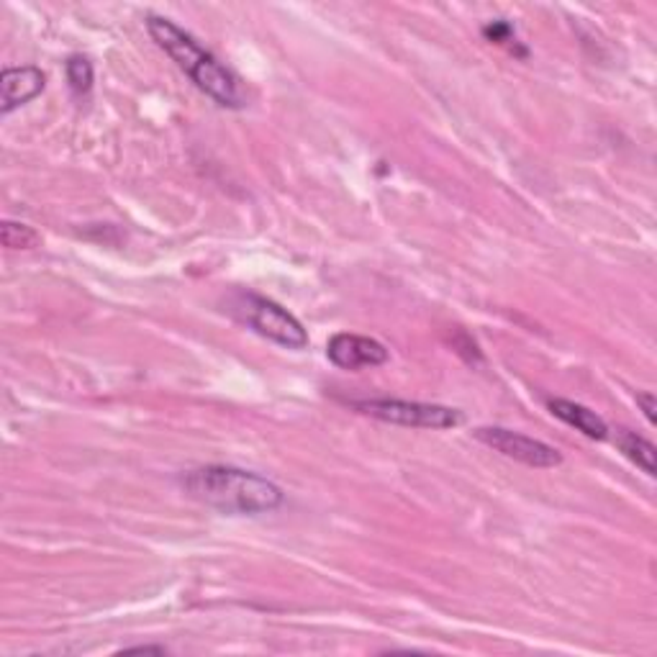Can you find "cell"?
I'll list each match as a JSON object with an SVG mask.
<instances>
[{"instance_id":"obj_1","label":"cell","mask_w":657,"mask_h":657,"mask_svg":"<svg viewBox=\"0 0 657 657\" xmlns=\"http://www.w3.org/2000/svg\"><path fill=\"white\" fill-rule=\"evenodd\" d=\"M180 486L203 506L229 516L270 514L286 503V493L273 480L229 465H208L186 473Z\"/></svg>"},{"instance_id":"obj_2","label":"cell","mask_w":657,"mask_h":657,"mask_svg":"<svg viewBox=\"0 0 657 657\" xmlns=\"http://www.w3.org/2000/svg\"><path fill=\"white\" fill-rule=\"evenodd\" d=\"M147 32L163 52L170 55V60L193 80L199 91L214 100V104L224 108H242L244 106V91L239 85V77L234 72L216 60L208 49H203L191 34L182 32L178 24H172L170 19L150 16Z\"/></svg>"},{"instance_id":"obj_3","label":"cell","mask_w":657,"mask_h":657,"mask_svg":"<svg viewBox=\"0 0 657 657\" xmlns=\"http://www.w3.org/2000/svg\"><path fill=\"white\" fill-rule=\"evenodd\" d=\"M234 311L239 313V319H242L252 332L275 342V345L286 349L309 347V334H306L301 321L265 296L239 294L237 301H234Z\"/></svg>"},{"instance_id":"obj_4","label":"cell","mask_w":657,"mask_h":657,"mask_svg":"<svg viewBox=\"0 0 657 657\" xmlns=\"http://www.w3.org/2000/svg\"><path fill=\"white\" fill-rule=\"evenodd\" d=\"M355 411L370 419L385 421V425L408 427V429H452L463 425V414L457 408L440 404H421V401L401 398H368L353 401Z\"/></svg>"},{"instance_id":"obj_5","label":"cell","mask_w":657,"mask_h":657,"mask_svg":"<svg viewBox=\"0 0 657 657\" xmlns=\"http://www.w3.org/2000/svg\"><path fill=\"white\" fill-rule=\"evenodd\" d=\"M473 434H476L478 442H483L486 447L499 452V455L516 459V463L527 467H537V470H550V467H558L562 463V455L552 444L531 440V437L511 432V429L480 427Z\"/></svg>"},{"instance_id":"obj_6","label":"cell","mask_w":657,"mask_h":657,"mask_svg":"<svg viewBox=\"0 0 657 657\" xmlns=\"http://www.w3.org/2000/svg\"><path fill=\"white\" fill-rule=\"evenodd\" d=\"M326 357L329 362L337 365L339 370H365L385 365L391 353L378 339L362 337V334L339 332L326 342Z\"/></svg>"},{"instance_id":"obj_7","label":"cell","mask_w":657,"mask_h":657,"mask_svg":"<svg viewBox=\"0 0 657 657\" xmlns=\"http://www.w3.org/2000/svg\"><path fill=\"white\" fill-rule=\"evenodd\" d=\"M47 85V75L34 64H26V68H5L3 75H0V111L9 116L13 108L26 106L28 100H34Z\"/></svg>"},{"instance_id":"obj_8","label":"cell","mask_w":657,"mask_h":657,"mask_svg":"<svg viewBox=\"0 0 657 657\" xmlns=\"http://www.w3.org/2000/svg\"><path fill=\"white\" fill-rule=\"evenodd\" d=\"M547 406H550V411L558 416L560 421H565L568 427L578 429L590 440H606V434H609V427H606V421L598 416L596 411H590V408L575 404V401L568 398H550L547 401Z\"/></svg>"},{"instance_id":"obj_9","label":"cell","mask_w":657,"mask_h":657,"mask_svg":"<svg viewBox=\"0 0 657 657\" xmlns=\"http://www.w3.org/2000/svg\"><path fill=\"white\" fill-rule=\"evenodd\" d=\"M617 444H619V450H622V455L630 459V463L637 465L640 470L645 473V476L655 478L657 450H655L653 442H647L645 437L630 432V429H622V432L617 434Z\"/></svg>"},{"instance_id":"obj_10","label":"cell","mask_w":657,"mask_h":657,"mask_svg":"<svg viewBox=\"0 0 657 657\" xmlns=\"http://www.w3.org/2000/svg\"><path fill=\"white\" fill-rule=\"evenodd\" d=\"M0 239H3L5 250H34V247L41 244L39 231L19 222H3V226H0Z\"/></svg>"},{"instance_id":"obj_11","label":"cell","mask_w":657,"mask_h":657,"mask_svg":"<svg viewBox=\"0 0 657 657\" xmlns=\"http://www.w3.org/2000/svg\"><path fill=\"white\" fill-rule=\"evenodd\" d=\"M68 83L75 96H87L93 87V64L85 57H70L68 60Z\"/></svg>"},{"instance_id":"obj_12","label":"cell","mask_w":657,"mask_h":657,"mask_svg":"<svg viewBox=\"0 0 657 657\" xmlns=\"http://www.w3.org/2000/svg\"><path fill=\"white\" fill-rule=\"evenodd\" d=\"M483 34L495 44H506L514 39V28H511L506 21H493V24H488L483 28Z\"/></svg>"},{"instance_id":"obj_13","label":"cell","mask_w":657,"mask_h":657,"mask_svg":"<svg viewBox=\"0 0 657 657\" xmlns=\"http://www.w3.org/2000/svg\"><path fill=\"white\" fill-rule=\"evenodd\" d=\"M637 406L642 408V414H645V419L649 421V425H655V408H657V401L653 393H637Z\"/></svg>"},{"instance_id":"obj_14","label":"cell","mask_w":657,"mask_h":657,"mask_svg":"<svg viewBox=\"0 0 657 657\" xmlns=\"http://www.w3.org/2000/svg\"><path fill=\"white\" fill-rule=\"evenodd\" d=\"M127 653H165V647H150V645H144V647H129Z\"/></svg>"}]
</instances>
